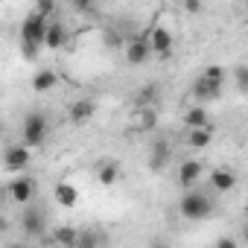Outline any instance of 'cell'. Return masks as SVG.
<instances>
[{
	"mask_svg": "<svg viewBox=\"0 0 248 248\" xmlns=\"http://www.w3.org/2000/svg\"><path fill=\"white\" fill-rule=\"evenodd\" d=\"M70 6L79 12V15H88L93 9V0H70Z\"/></svg>",
	"mask_w": 248,
	"mask_h": 248,
	"instance_id": "obj_23",
	"label": "cell"
},
{
	"mask_svg": "<svg viewBox=\"0 0 248 248\" xmlns=\"http://www.w3.org/2000/svg\"><path fill=\"white\" fill-rule=\"evenodd\" d=\"M6 228H9V222H6V216H0V233H6Z\"/></svg>",
	"mask_w": 248,
	"mask_h": 248,
	"instance_id": "obj_26",
	"label": "cell"
},
{
	"mask_svg": "<svg viewBox=\"0 0 248 248\" xmlns=\"http://www.w3.org/2000/svg\"><path fill=\"white\" fill-rule=\"evenodd\" d=\"M56 85H59V73H56V70H47V67H44V70H38V73L32 76V91H35V93H47V91H53Z\"/></svg>",
	"mask_w": 248,
	"mask_h": 248,
	"instance_id": "obj_18",
	"label": "cell"
},
{
	"mask_svg": "<svg viewBox=\"0 0 248 248\" xmlns=\"http://www.w3.org/2000/svg\"><path fill=\"white\" fill-rule=\"evenodd\" d=\"M207 123H210V114H207L204 102H199V105L184 111V126L187 129H199V126H207Z\"/></svg>",
	"mask_w": 248,
	"mask_h": 248,
	"instance_id": "obj_17",
	"label": "cell"
},
{
	"mask_svg": "<svg viewBox=\"0 0 248 248\" xmlns=\"http://www.w3.org/2000/svg\"><path fill=\"white\" fill-rule=\"evenodd\" d=\"M96 181H99L102 187L117 184V181H120V167H117V164H102V167L96 170Z\"/></svg>",
	"mask_w": 248,
	"mask_h": 248,
	"instance_id": "obj_19",
	"label": "cell"
},
{
	"mask_svg": "<svg viewBox=\"0 0 248 248\" xmlns=\"http://www.w3.org/2000/svg\"><path fill=\"white\" fill-rule=\"evenodd\" d=\"M47 24H50V18L41 15L38 9H32L24 18V24H21V53H24V59H38V50L44 47Z\"/></svg>",
	"mask_w": 248,
	"mask_h": 248,
	"instance_id": "obj_1",
	"label": "cell"
},
{
	"mask_svg": "<svg viewBox=\"0 0 248 248\" xmlns=\"http://www.w3.org/2000/svg\"><path fill=\"white\" fill-rule=\"evenodd\" d=\"M93 102L91 99H76L70 108H67V117H70V123H76V126H82V123H88L91 117H93Z\"/></svg>",
	"mask_w": 248,
	"mask_h": 248,
	"instance_id": "obj_12",
	"label": "cell"
},
{
	"mask_svg": "<svg viewBox=\"0 0 248 248\" xmlns=\"http://www.w3.org/2000/svg\"><path fill=\"white\" fill-rule=\"evenodd\" d=\"M222 85H225V79H216V76H199L196 82H193V96L199 99V102H210V99H216L219 93H222Z\"/></svg>",
	"mask_w": 248,
	"mask_h": 248,
	"instance_id": "obj_4",
	"label": "cell"
},
{
	"mask_svg": "<svg viewBox=\"0 0 248 248\" xmlns=\"http://www.w3.org/2000/svg\"><path fill=\"white\" fill-rule=\"evenodd\" d=\"M21 135H24V143H27L30 149L44 146V140L50 138V120H47V114L30 111V114L24 117V129H21Z\"/></svg>",
	"mask_w": 248,
	"mask_h": 248,
	"instance_id": "obj_3",
	"label": "cell"
},
{
	"mask_svg": "<svg viewBox=\"0 0 248 248\" xmlns=\"http://www.w3.org/2000/svg\"><path fill=\"white\" fill-rule=\"evenodd\" d=\"M21 228H24L27 236H41L44 228H47V216H44L38 207H30V210L21 216Z\"/></svg>",
	"mask_w": 248,
	"mask_h": 248,
	"instance_id": "obj_10",
	"label": "cell"
},
{
	"mask_svg": "<svg viewBox=\"0 0 248 248\" xmlns=\"http://www.w3.org/2000/svg\"><path fill=\"white\" fill-rule=\"evenodd\" d=\"M233 79H236V91H239V93H245V91H248V67H245V64H239V67H236V73H233Z\"/></svg>",
	"mask_w": 248,
	"mask_h": 248,
	"instance_id": "obj_21",
	"label": "cell"
},
{
	"mask_svg": "<svg viewBox=\"0 0 248 248\" xmlns=\"http://www.w3.org/2000/svg\"><path fill=\"white\" fill-rule=\"evenodd\" d=\"M210 140H213V126L210 123L207 126H199V129H190V135H187V146L190 149H207Z\"/></svg>",
	"mask_w": 248,
	"mask_h": 248,
	"instance_id": "obj_14",
	"label": "cell"
},
{
	"mask_svg": "<svg viewBox=\"0 0 248 248\" xmlns=\"http://www.w3.org/2000/svg\"><path fill=\"white\" fill-rule=\"evenodd\" d=\"M216 245H219V248H236V239H231V236H222V239H216Z\"/></svg>",
	"mask_w": 248,
	"mask_h": 248,
	"instance_id": "obj_25",
	"label": "cell"
},
{
	"mask_svg": "<svg viewBox=\"0 0 248 248\" xmlns=\"http://www.w3.org/2000/svg\"><path fill=\"white\" fill-rule=\"evenodd\" d=\"M146 44H149V50L155 56H170V50H172V32L167 27H152L146 32Z\"/></svg>",
	"mask_w": 248,
	"mask_h": 248,
	"instance_id": "obj_7",
	"label": "cell"
},
{
	"mask_svg": "<svg viewBox=\"0 0 248 248\" xmlns=\"http://www.w3.org/2000/svg\"><path fill=\"white\" fill-rule=\"evenodd\" d=\"M32 193H35V187H32L30 178H15V181L9 184V196H12V202H18V204H27V202L32 199Z\"/></svg>",
	"mask_w": 248,
	"mask_h": 248,
	"instance_id": "obj_16",
	"label": "cell"
},
{
	"mask_svg": "<svg viewBox=\"0 0 248 248\" xmlns=\"http://www.w3.org/2000/svg\"><path fill=\"white\" fill-rule=\"evenodd\" d=\"M210 187L219 190V193H231V190L236 187V172L228 170V167H216V170L210 172Z\"/></svg>",
	"mask_w": 248,
	"mask_h": 248,
	"instance_id": "obj_11",
	"label": "cell"
},
{
	"mask_svg": "<svg viewBox=\"0 0 248 248\" xmlns=\"http://www.w3.org/2000/svg\"><path fill=\"white\" fill-rule=\"evenodd\" d=\"M178 210H181L184 219L202 222V219H210V216H213V199L204 196L202 190H190V187H187V193H184L181 202H178Z\"/></svg>",
	"mask_w": 248,
	"mask_h": 248,
	"instance_id": "obj_2",
	"label": "cell"
},
{
	"mask_svg": "<svg viewBox=\"0 0 248 248\" xmlns=\"http://www.w3.org/2000/svg\"><path fill=\"white\" fill-rule=\"evenodd\" d=\"M149 56H152V50H149V44H146V35H135V38L126 41V62H129L132 67L146 64Z\"/></svg>",
	"mask_w": 248,
	"mask_h": 248,
	"instance_id": "obj_6",
	"label": "cell"
},
{
	"mask_svg": "<svg viewBox=\"0 0 248 248\" xmlns=\"http://www.w3.org/2000/svg\"><path fill=\"white\" fill-rule=\"evenodd\" d=\"M184 6H187L190 15H199L202 12V0H184Z\"/></svg>",
	"mask_w": 248,
	"mask_h": 248,
	"instance_id": "obj_24",
	"label": "cell"
},
{
	"mask_svg": "<svg viewBox=\"0 0 248 248\" xmlns=\"http://www.w3.org/2000/svg\"><path fill=\"white\" fill-rule=\"evenodd\" d=\"M202 178V161H184L178 167V184L181 187H193Z\"/></svg>",
	"mask_w": 248,
	"mask_h": 248,
	"instance_id": "obj_15",
	"label": "cell"
},
{
	"mask_svg": "<svg viewBox=\"0 0 248 248\" xmlns=\"http://www.w3.org/2000/svg\"><path fill=\"white\" fill-rule=\"evenodd\" d=\"M0 129H3V123H0Z\"/></svg>",
	"mask_w": 248,
	"mask_h": 248,
	"instance_id": "obj_27",
	"label": "cell"
},
{
	"mask_svg": "<svg viewBox=\"0 0 248 248\" xmlns=\"http://www.w3.org/2000/svg\"><path fill=\"white\" fill-rule=\"evenodd\" d=\"M30 161H32V155H30V146H27V143L9 146V149L3 152V167H6V172H24V170L30 167Z\"/></svg>",
	"mask_w": 248,
	"mask_h": 248,
	"instance_id": "obj_5",
	"label": "cell"
},
{
	"mask_svg": "<svg viewBox=\"0 0 248 248\" xmlns=\"http://www.w3.org/2000/svg\"><path fill=\"white\" fill-rule=\"evenodd\" d=\"M76 231L73 228H56V233H53V242H59V245H76Z\"/></svg>",
	"mask_w": 248,
	"mask_h": 248,
	"instance_id": "obj_20",
	"label": "cell"
},
{
	"mask_svg": "<svg viewBox=\"0 0 248 248\" xmlns=\"http://www.w3.org/2000/svg\"><path fill=\"white\" fill-rule=\"evenodd\" d=\"M170 161H172V146H170V140L158 138V140L152 143V149H149V170H152V172H161Z\"/></svg>",
	"mask_w": 248,
	"mask_h": 248,
	"instance_id": "obj_8",
	"label": "cell"
},
{
	"mask_svg": "<svg viewBox=\"0 0 248 248\" xmlns=\"http://www.w3.org/2000/svg\"><path fill=\"white\" fill-rule=\"evenodd\" d=\"M67 41H70V30L62 21H50L47 24V32H44V47L47 50H62Z\"/></svg>",
	"mask_w": 248,
	"mask_h": 248,
	"instance_id": "obj_9",
	"label": "cell"
},
{
	"mask_svg": "<svg viewBox=\"0 0 248 248\" xmlns=\"http://www.w3.org/2000/svg\"><path fill=\"white\" fill-rule=\"evenodd\" d=\"M53 196H56V202L62 204V207H76V202H79V190L70 184V181H59L56 184V190H53Z\"/></svg>",
	"mask_w": 248,
	"mask_h": 248,
	"instance_id": "obj_13",
	"label": "cell"
},
{
	"mask_svg": "<svg viewBox=\"0 0 248 248\" xmlns=\"http://www.w3.org/2000/svg\"><path fill=\"white\" fill-rule=\"evenodd\" d=\"M35 9H38L41 15H47V18H50V15L56 12V0H35Z\"/></svg>",
	"mask_w": 248,
	"mask_h": 248,
	"instance_id": "obj_22",
	"label": "cell"
}]
</instances>
